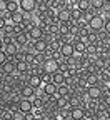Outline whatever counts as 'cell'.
<instances>
[{
  "mask_svg": "<svg viewBox=\"0 0 110 120\" xmlns=\"http://www.w3.org/2000/svg\"><path fill=\"white\" fill-rule=\"evenodd\" d=\"M19 5L23 13H34L38 7V2L37 0H19Z\"/></svg>",
  "mask_w": 110,
  "mask_h": 120,
  "instance_id": "cell-1",
  "label": "cell"
},
{
  "mask_svg": "<svg viewBox=\"0 0 110 120\" xmlns=\"http://www.w3.org/2000/svg\"><path fill=\"white\" fill-rule=\"evenodd\" d=\"M103 23H105V20L100 17V15H95V17L88 22V28L92 30V32H102V30H103Z\"/></svg>",
  "mask_w": 110,
  "mask_h": 120,
  "instance_id": "cell-2",
  "label": "cell"
},
{
  "mask_svg": "<svg viewBox=\"0 0 110 120\" xmlns=\"http://www.w3.org/2000/svg\"><path fill=\"white\" fill-rule=\"evenodd\" d=\"M58 64H60V62H57L55 58H47L45 62L42 64V68L45 70V73H50V75H52V73H55V72L58 70Z\"/></svg>",
  "mask_w": 110,
  "mask_h": 120,
  "instance_id": "cell-3",
  "label": "cell"
},
{
  "mask_svg": "<svg viewBox=\"0 0 110 120\" xmlns=\"http://www.w3.org/2000/svg\"><path fill=\"white\" fill-rule=\"evenodd\" d=\"M27 35H28L30 42H37V40L43 38V30H42L38 25H35V27H30V28L27 30Z\"/></svg>",
  "mask_w": 110,
  "mask_h": 120,
  "instance_id": "cell-4",
  "label": "cell"
},
{
  "mask_svg": "<svg viewBox=\"0 0 110 120\" xmlns=\"http://www.w3.org/2000/svg\"><path fill=\"white\" fill-rule=\"evenodd\" d=\"M42 90H43V94H45L47 97H52V95H57V92H58V85H55L52 80H50V82H43Z\"/></svg>",
  "mask_w": 110,
  "mask_h": 120,
  "instance_id": "cell-5",
  "label": "cell"
},
{
  "mask_svg": "<svg viewBox=\"0 0 110 120\" xmlns=\"http://www.w3.org/2000/svg\"><path fill=\"white\" fill-rule=\"evenodd\" d=\"M85 107H73L68 113L70 120H85Z\"/></svg>",
  "mask_w": 110,
  "mask_h": 120,
  "instance_id": "cell-6",
  "label": "cell"
},
{
  "mask_svg": "<svg viewBox=\"0 0 110 120\" xmlns=\"http://www.w3.org/2000/svg\"><path fill=\"white\" fill-rule=\"evenodd\" d=\"M19 110H22L23 113H28V112H34V103H32V98H20L19 100Z\"/></svg>",
  "mask_w": 110,
  "mask_h": 120,
  "instance_id": "cell-7",
  "label": "cell"
},
{
  "mask_svg": "<svg viewBox=\"0 0 110 120\" xmlns=\"http://www.w3.org/2000/svg\"><path fill=\"white\" fill-rule=\"evenodd\" d=\"M2 72L5 73V75H12V73H17V62H15L13 58H10L8 62H5L2 67Z\"/></svg>",
  "mask_w": 110,
  "mask_h": 120,
  "instance_id": "cell-8",
  "label": "cell"
},
{
  "mask_svg": "<svg viewBox=\"0 0 110 120\" xmlns=\"http://www.w3.org/2000/svg\"><path fill=\"white\" fill-rule=\"evenodd\" d=\"M57 20H58L60 23H68V22L72 20V12L67 10V8L58 10V12H57Z\"/></svg>",
  "mask_w": 110,
  "mask_h": 120,
  "instance_id": "cell-9",
  "label": "cell"
},
{
  "mask_svg": "<svg viewBox=\"0 0 110 120\" xmlns=\"http://www.w3.org/2000/svg\"><path fill=\"white\" fill-rule=\"evenodd\" d=\"M60 52H62V55H64V58H72V57L75 55L73 43H70V42L64 43V45H62V49H60Z\"/></svg>",
  "mask_w": 110,
  "mask_h": 120,
  "instance_id": "cell-10",
  "label": "cell"
},
{
  "mask_svg": "<svg viewBox=\"0 0 110 120\" xmlns=\"http://www.w3.org/2000/svg\"><path fill=\"white\" fill-rule=\"evenodd\" d=\"M35 94H37V90H35L32 85H28V83H25V85L20 88V95H22L23 98H34Z\"/></svg>",
  "mask_w": 110,
  "mask_h": 120,
  "instance_id": "cell-11",
  "label": "cell"
},
{
  "mask_svg": "<svg viewBox=\"0 0 110 120\" xmlns=\"http://www.w3.org/2000/svg\"><path fill=\"white\" fill-rule=\"evenodd\" d=\"M87 95H88L92 100H99V98L102 97V88H100L99 85H90V87L87 88Z\"/></svg>",
  "mask_w": 110,
  "mask_h": 120,
  "instance_id": "cell-12",
  "label": "cell"
},
{
  "mask_svg": "<svg viewBox=\"0 0 110 120\" xmlns=\"http://www.w3.org/2000/svg\"><path fill=\"white\" fill-rule=\"evenodd\" d=\"M19 50H20V47H19V45L15 43V42H12V43H8V45H5V47H4V52H5L10 58H13L15 55H17Z\"/></svg>",
  "mask_w": 110,
  "mask_h": 120,
  "instance_id": "cell-13",
  "label": "cell"
},
{
  "mask_svg": "<svg viewBox=\"0 0 110 120\" xmlns=\"http://www.w3.org/2000/svg\"><path fill=\"white\" fill-rule=\"evenodd\" d=\"M34 49H35L37 53H45L47 50H49V43H47L43 38H40V40L34 42Z\"/></svg>",
  "mask_w": 110,
  "mask_h": 120,
  "instance_id": "cell-14",
  "label": "cell"
},
{
  "mask_svg": "<svg viewBox=\"0 0 110 120\" xmlns=\"http://www.w3.org/2000/svg\"><path fill=\"white\" fill-rule=\"evenodd\" d=\"M13 42L17 43L19 47H25V45L30 42V38H28L27 32H23V34H19V35H15V37H13Z\"/></svg>",
  "mask_w": 110,
  "mask_h": 120,
  "instance_id": "cell-15",
  "label": "cell"
},
{
  "mask_svg": "<svg viewBox=\"0 0 110 120\" xmlns=\"http://www.w3.org/2000/svg\"><path fill=\"white\" fill-rule=\"evenodd\" d=\"M20 10V5H19V0H8V2H5V12L8 13H15Z\"/></svg>",
  "mask_w": 110,
  "mask_h": 120,
  "instance_id": "cell-16",
  "label": "cell"
},
{
  "mask_svg": "<svg viewBox=\"0 0 110 120\" xmlns=\"http://www.w3.org/2000/svg\"><path fill=\"white\" fill-rule=\"evenodd\" d=\"M28 85H32L35 90H38V88H42L43 80H42L40 75H30V79H28Z\"/></svg>",
  "mask_w": 110,
  "mask_h": 120,
  "instance_id": "cell-17",
  "label": "cell"
},
{
  "mask_svg": "<svg viewBox=\"0 0 110 120\" xmlns=\"http://www.w3.org/2000/svg\"><path fill=\"white\" fill-rule=\"evenodd\" d=\"M87 42H82V40H77V42H73V49H75V53H80V55H83L85 52H87Z\"/></svg>",
  "mask_w": 110,
  "mask_h": 120,
  "instance_id": "cell-18",
  "label": "cell"
},
{
  "mask_svg": "<svg viewBox=\"0 0 110 120\" xmlns=\"http://www.w3.org/2000/svg\"><path fill=\"white\" fill-rule=\"evenodd\" d=\"M52 82H53L55 85L65 83V73H64V72H60V70H57L55 73H52Z\"/></svg>",
  "mask_w": 110,
  "mask_h": 120,
  "instance_id": "cell-19",
  "label": "cell"
},
{
  "mask_svg": "<svg viewBox=\"0 0 110 120\" xmlns=\"http://www.w3.org/2000/svg\"><path fill=\"white\" fill-rule=\"evenodd\" d=\"M57 94L60 97H68L72 94V87H68L67 83H62V85H58V92Z\"/></svg>",
  "mask_w": 110,
  "mask_h": 120,
  "instance_id": "cell-20",
  "label": "cell"
},
{
  "mask_svg": "<svg viewBox=\"0 0 110 120\" xmlns=\"http://www.w3.org/2000/svg\"><path fill=\"white\" fill-rule=\"evenodd\" d=\"M25 72H30V64H27L25 60L17 62V73H25Z\"/></svg>",
  "mask_w": 110,
  "mask_h": 120,
  "instance_id": "cell-21",
  "label": "cell"
},
{
  "mask_svg": "<svg viewBox=\"0 0 110 120\" xmlns=\"http://www.w3.org/2000/svg\"><path fill=\"white\" fill-rule=\"evenodd\" d=\"M99 80H100V73H88V75H87V83H88V87H90V85H99Z\"/></svg>",
  "mask_w": 110,
  "mask_h": 120,
  "instance_id": "cell-22",
  "label": "cell"
},
{
  "mask_svg": "<svg viewBox=\"0 0 110 120\" xmlns=\"http://www.w3.org/2000/svg\"><path fill=\"white\" fill-rule=\"evenodd\" d=\"M90 4H92V8L95 10V12H97V15H99V12L105 7V4H107V2H105V0H90Z\"/></svg>",
  "mask_w": 110,
  "mask_h": 120,
  "instance_id": "cell-23",
  "label": "cell"
},
{
  "mask_svg": "<svg viewBox=\"0 0 110 120\" xmlns=\"http://www.w3.org/2000/svg\"><path fill=\"white\" fill-rule=\"evenodd\" d=\"M58 70L60 72H64V73H68L70 70H72V67H70V64H68V60L67 58H64L62 62L58 64Z\"/></svg>",
  "mask_w": 110,
  "mask_h": 120,
  "instance_id": "cell-24",
  "label": "cell"
},
{
  "mask_svg": "<svg viewBox=\"0 0 110 120\" xmlns=\"http://www.w3.org/2000/svg\"><path fill=\"white\" fill-rule=\"evenodd\" d=\"M77 8H80L82 12H87L88 8H92V4H90V0H78V4H77Z\"/></svg>",
  "mask_w": 110,
  "mask_h": 120,
  "instance_id": "cell-25",
  "label": "cell"
},
{
  "mask_svg": "<svg viewBox=\"0 0 110 120\" xmlns=\"http://www.w3.org/2000/svg\"><path fill=\"white\" fill-rule=\"evenodd\" d=\"M12 20H13V23H20L22 20H25V13H23L22 10L12 13Z\"/></svg>",
  "mask_w": 110,
  "mask_h": 120,
  "instance_id": "cell-26",
  "label": "cell"
},
{
  "mask_svg": "<svg viewBox=\"0 0 110 120\" xmlns=\"http://www.w3.org/2000/svg\"><path fill=\"white\" fill-rule=\"evenodd\" d=\"M100 38H99V32H90L87 34V43H97Z\"/></svg>",
  "mask_w": 110,
  "mask_h": 120,
  "instance_id": "cell-27",
  "label": "cell"
},
{
  "mask_svg": "<svg viewBox=\"0 0 110 120\" xmlns=\"http://www.w3.org/2000/svg\"><path fill=\"white\" fill-rule=\"evenodd\" d=\"M58 30H60V23L58 22H50L49 23V34L58 35Z\"/></svg>",
  "mask_w": 110,
  "mask_h": 120,
  "instance_id": "cell-28",
  "label": "cell"
},
{
  "mask_svg": "<svg viewBox=\"0 0 110 120\" xmlns=\"http://www.w3.org/2000/svg\"><path fill=\"white\" fill-rule=\"evenodd\" d=\"M83 19V12L80 8H73L72 10V20H82Z\"/></svg>",
  "mask_w": 110,
  "mask_h": 120,
  "instance_id": "cell-29",
  "label": "cell"
},
{
  "mask_svg": "<svg viewBox=\"0 0 110 120\" xmlns=\"http://www.w3.org/2000/svg\"><path fill=\"white\" fill-rule=\"evenodd\" d=\"M58 34H60V35H70V25H68V23H60Z\"/></svg>",
  "mask_w": 110,
  "mask_h": 120,
  "instance_id": "cell-30",
  "label": "cell"
},
{
  "mask_svg": "<svg viewBox=\"0 0 110 120\" xmlns=\"http://www.w3.org/2000/svg\"><path fill=\"white\" fill-rule=\"evenodd\" d=\"M85 53H88V55H97V43H88Z\"/></svg>",
  "mask_w": 110,
  "mask_h": 120,
  "instance_id": "cell-31",
  "label": "cell"
},
{
  "mask_svg": "<svg viewBox=\"0 0 110 120\" xmlns=\"http://www.w3.org/2000/svg\"><path fill=\"white\" fill-rule=\"evenodd\" d=\"M47 60V57H45V53H35V62L34 64H37V65H42L43 62Z\"/></svg>",
  "mask_w": 110,
  "mask_h": 120,
  "instance_id": "cell-32",
  "label": "cell"
},
{
  "mask_svg": "<svg viewBox=\"0 0 110 120\" xmlns=\"http://www.w3.org/2000/svg\"><path fill=\"white\" fill-rule=\"evenodd\" d=\"M8 60H10V57H8L4 50H0V67H2L5 62H8Z\"/></svg>",
  "mask_w": 110,
  "mask_h": 120,
  "instance_id": "cell-33",
  "label": "cell"
},
{
  "mask_svg": "<svg viewBox=\"0 0 110 120\" xmlns=\"http://www.w3.org/2000/svg\"><path fill=\"white\" fill-rule=\"evenodd\" d=\"M2 40H4V45H8V43L13 42V35H10V34H4V35H2Z\"/></svg>",
  "mask_w": 110,
  "mask_h": 120,
  "instance_id": "cell-34",
  "label": "cell"
},
{
  "mask_svg": "<svg viewBox=\"0 0 110 120\" xmlns=\"http://www.w3.org/2000/svg\"><path fill=\"white\" fill-rule=\"evenodd\" d=\"M12 120H25V113L22 110H17V112H13V118Z\"/></svg>",
  "mask_w": 110,
  "mask_h": 120,
  "instance_id": "cell-35",
  "label": "cell"
},
{
  "mask_svg": "<svg viewBox=\"0 0 110 120\" xmlns=\"http://www.w3.org/2000/svg\"><path fill=\"white\" fill-rule=\"evenodd\" d=\"M2 117H4V120H12V118H13V112L8 110V109H5L4 113H2Z\"/></svg>",
  "mask_w": 110,
  "mask_h": 120,
  "instance_id": "cell-36",
  "label": "cell"
},
{
  "mask_svg": "<svg viewBox=\"0 0 110 120\" xmlns=\"http://www.w3.org/2000/svg\"><path fill=\"white\" fill-rule=\"evenodd\" d=\"M103 32L110 35V19H108V20H105V23H103Z\"/></svg>",
  "mask_w": 110,
  "mask_h": 120,
  "instance_id": "cell-37",
  "label": "cell"
},
{
  "mask_svg": "<svg viewBox=\"0 0 110 120\" xmlns=\"http://www.w3.org/2000/svg\"><path fill=\"white\" fill-rule=\"evenodd\" d=\"M25 120H37V117L34 112H28V113H25Z\"/></svg>",
  "mask_w": 110,
  "mask_h": 120,
  "instance_id": "cell-38",
  "label": "cell"
},
{
  "mask_svg": "<svg viewBox=\"0 0 110 120\" xmlns=\"http://www.w3.org/2000/svg\"><path fill=\"white\" fill-rule=\"evenodd\" d=\"M4 28H5V19L0 15V30H4Z\"/></svg>",
  "mask_w": 110,
  "mask_h": 120,
  "instance_id": "cell-39",
  "label": "cell"
},
{
  "mask_svg": "<svg viewBox=\"0 0 110 120\" xmlns=\"http://www.w3.org/2000/svg\"><path fill=\"white\" fill-rule=\"evenodd\" d=\"M100 102H103V103L107 105V107H110V95H107V97H105L103 100H100Z\"/></svg>",
  "mask_w": 110,
  "mask_h": 120,
  "instance_id": "cell-40",
  "label": "cell"
},
{
  "mask_svg": "<svg viewBox=\"0 0 110 120\" xmlns=\"http://www.w3.org/2000/svg\"><path fill=\"white\" fill-rule=\"evenodd\" d=\"M4 47H5V45H4V40L0 38V50H4Z\"/></svg>",
  "mask_w": 110,
  "mask_h": 120,
  "instance_id": "cell-41",
  "label": "cell"
},
{
  "mask_svg": "<svg viewBox=\"0 0 110 120\" xmlns=\"http://www.w3.org/2000/svg\"><path fill=\"white\" fill-rule=\"evenodd\" d=\"M49 120H58V118H57V117H55V115H52V117H50V118H49Z\"/></svg>",
  "mask_w": 110,
  "mask_h": 120,
  "instance_id": "cell-42",
  "label": "cell"
},
{
  "mask_svg": "<svg viewBox=\"0 0 110 120\" xmlns=\"http://www.w3.org/2000/svg\"><path fill=\"white\" fill-rule=\"evenodd\" d=\"M105 2H107V4H110V0H105Z\"/></svg>",
  "mask_w": 110,
  "mask_h": 120,
  "instance_id": "cell-43",
  "label": "cell"
},
{
  "mask_svg": "<svg viewBox=\"0 0 110 120\" xmlns=\"http://www.w3.org/2000/svg\"><path fill=\"white\" fill-rule=\"evenodd\" d=\"M0 120H4V117H2V115H0Z\"/></svg>",
  "mask_w": 110,
  "mask_h": 120,
  "instance_id": "cell-44",
  "label": "cell"
},
{
  "mask_svg": "<svg viewBox=\"0 0 110 120\" xmlns=\"http://www.w3.org/2000/svg\"><path fill=\"white\" fill-rule=\"evenodd\" d=\"M108 83H110V77H108Z\"/></svg>",
  "mask_w": 110,
  "mask_h": 120,
  "instance_id": "cell-45",
  "label": "cell"
},
{
  "mask_svg": "<svg viewBox=\"0 0 110 120\" xmlns=\"http://www.w3.org/2000/svg\"><path fill=\"white\" fill-rule=\"evenodd\" d=\"M52 2H55V0H52Z\"/></svg>",
  "mask_w": 110,
  "mask_h": 120,
  "instance_id": "cell-46",
  "label": "cell"
},
{
  "mask_svg": "<svg viewBox=\"0 0 110 120\" xmlns=\"http://www.w3.org/2000/svg\"><path fill=\"white\" fill-rule=\"evenodd\" d=\"M77 2H78V0H77Z\"/></svg>",
  "mask_w": 110,
  "mask_h": 120,
  "instance_id": "cell-47",
  "label": "cell"
}]
</instances>
